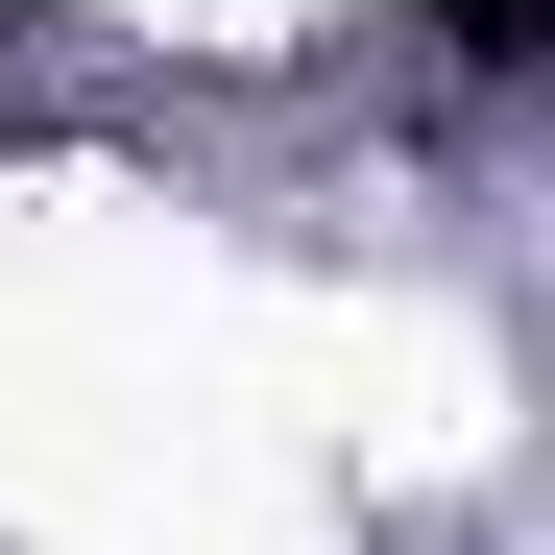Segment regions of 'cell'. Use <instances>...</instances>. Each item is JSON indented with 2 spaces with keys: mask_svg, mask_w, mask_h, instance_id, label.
Here are the masks:
<instances>
[{
  "mask_svg": "<svg viewBox=\"0 0 555 555\" xmlns=\"http://www.w3.org/2000/svg\"><path fill=\"white\" fill-rule=\"evenodd\" d=\"M387 25L435 49V98H531L555 73V0H387Z\"/></svg>",
  "mask_w": 555,
  "mask_h": 555,
  "instance_id": "obj_1",
  "label": "cell"
}]
</instances>
